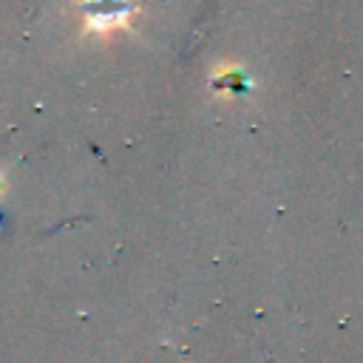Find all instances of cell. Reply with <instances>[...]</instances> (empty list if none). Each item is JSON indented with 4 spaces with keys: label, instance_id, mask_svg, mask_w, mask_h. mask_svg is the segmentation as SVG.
Listing matches in <instances>:
<instances>
[{
    "label": "cell",
    "instance_id": "1",
    "mask_svg": "<svg viewBox=\"0 0 363 363\" xmlns=\"http://www.w3.org/2000/svg\"><path fill=\"white\" fill-rule=\"evenodd\" d=\"M85 20L94 31H111L128 23L130 0H85Z\"/></svg>",
    "mask_w": 363,
    "mask_h": 363
}]
</instances>
